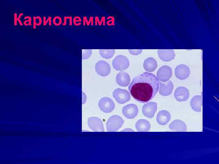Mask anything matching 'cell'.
Instances as JSON below:
<instances>
[{
    "label": "cell",
    "instance_id": "obj_26",
    "mask_svg": "<svg viewBox=\"0 0 219 164\" xmlns=\"http://www.w3.org/2000/svg\"><path fill=\"white\" fill-rule=\"evenodd\" d=\"M46 17L45 16L43 17V25L44 26L46 25L47 23L49 22V25L51 26V16L48 17L46 20Z\"/></svg>",
    "mask_w": 219,
    "mask_h": 164
},
{
    "label": "cell",
    "instance_id": "obj_24",
    "mask_svg": "<svg viewBox=\"0 0 219 164\" xmlns=\"http://www.w3.org/2000/svg\"><path fill=\"white\" fill-rule=\"evenodd\" d=\"M52 22L54 25L59 26L61 24L62 19L59 16H55L53 18Z\"/></svg>",
    "mask_w": 219,
    "mask_h": 164
},
{
    "label": "cell",
    "instance_id": "obj_7",
    "mask_svg": "<svg viewBox=\"0 0 219 164\" xmlns=\"http://www.w3.org/2000/svg\"><path fill=\"white\" fill-rule=\"evenodd\" d=\"M110 67L106 61L100 60L98 61L95 65L96 73L99 75L105 77L108 75L110 71Z\"/></svg>",
    "mask_w": 219,
    "mask_h": 164
},
{
    "label": "cell",
    "instance_id": "obj_30",
    "mask_svg": "<svg viewBox=\"0 0 219 164\" xmlns=\"http://www.w3.org/2000/svg\"><path fill=\"white\" fill-rule=\"evenodd\" d=\"M122 131H124V132H129V131H130V132H131V131H133V130L132 129H130V128H125V129H124Z\"/></svg>",
    "mask_w": 219,
    "mask_h": 164
},
{
    "label": "cell",
    "instance_id": "obj_12",
    "mask_svg": "<svg viewBox=\"0 0 219 164\" xmlns=\"http://www.w3.org/2000/svg\"><path fill=\"white\" fill-rule=\"evenodd\" d=\"M175 98L178 101H184L187 100L189 96L188 89L184 87L177 88L174 92Z\"/></svg>",
    "mask_w": 219,
    "mask_h": 164
},
{
    "label": "cell",
    "instance_id": "obj_4",
    "mask_svg": "<svg viewBox=\"0 0 219 164\" xmlns=\"http://www.w3.org/2000/svg\"><path fill=\"white\" fill-rule=\"evenodd\" d=\"M113 95L116 101L120 104H124L130 99V93L127 90L119 88L114 91Z\"/></svg>",
    "mask_w": 219,
    "mask_h": 164
},
{
    "label": "cell",
    "instance_id": "obj_29",
    "mask_svg": "<svg viewBox=\"0 0 219 164\" xmlns=\"http://www.w3.org/2000/svg\"><path fill=\"white\" fill-rule=\"evenodd\" d=\"M17 14L16 13H14V25L16 26L17 24Z\"/></svg>",
    "mask_w": 219,
    "mask_h": 164
},
{
    "label": "cell",
    "instance_id": "obj_28",
    "mask_svg": "<svg viewBox=\"0 0 219 164\" xmlns=\"http://www.w3.org/2000/svg\"><path fill=\"white\" fill-rule=\"evenodd\" d=\"M23 15V13H20L19 15V16L17 18V20L18 21V22L20 25L23 26V24L22 23V22L20 18L21 17V16Z\"/></svg>",
    "mask_w": 219,
    "mask_h": 164
},
{
    "label": "cell",
    "instance_id": "obj_11",
    "mask_svg": "<svg viewBox=\"0 0 219 164\" xmlns=\"http://www.w3.org/2000/svg\"><path fill=\"white\" fill-rule=\"evenodd\" d=\"M157 109V103L154 102H150L143 106L142 111L144 116L151 118L154 116Z\"/></svg>",
    "mask_w": 219,
    "mask_h": 164
},
{
    "label": "cell",
    "instance_id": "obj_10",
    "mask_svg": "<svg viewBox=\"0 0 219 164\" xmlns=\"http://www.w3.org/2000/svg\"><path fill=\"white\" fill-rule=\"evenodd\" d=\"M89 127L96 132H103L104 131L103 124L101 120L96 117H91L88 119Z\"/></svg>",
    "mask_w": 219,
    "mask_h": 164
},
{
    "label": "cell",
    "instance_id": "obj_18",
    "mask_svg": "<svg viewBox=\"0 0 219 164\" xmlns=\"http://www.w3.org/2000/svg\"><path fill=\"white\" fill-rule=\"evenodd\" d=\"M157 63L156 60L153 58L149 57L145 59L143 63V67L147 71L152 72L156 68Z\"/></svg>",
    "mask_w": 219,
    "mask_h": 164
},
{
    "label": "cell",
    "instance_id": "obj_6",
    "mask_svg": "<svg viewBox=\"0 0 219 164\" xmlns=\"http://www.w3.org/2000/svg\"><path fill=\"white\" fill-rule=\"evenodd\" d=\"M172 71L171 68L169 66L164 65L161 67L157 73V78L158 80L163 82L168 81L171 77Z\"/></svg>",
    "mask_w": 219,
    "mask_h": 164
},
{
    "label": "cell",
    "instance_id": "obj_3",
    "mask_svg": "<svg viewBox=\"0 0 219 164\" xmlns=\"http://www.w3.org/2000/svg\"><path fill=\"white\" fill-rule=\"evenodd\" d=\"M129 64L128 59L126 56L122 55L116 56L112 62L113 67L118 71H123L129 67Z\"/></svg>",
    "mask_w": 219,
    "mask_h": 164
},
{
    "label": "cell",
    "instance_id": "obj_2",
    "mask_svg": "<svg viewBox=\"0 0 219 164\" xmlns=\"http://www.w3.org/2000/svg\"><path fill=\"white\" fill-rule=\"evenodd\" d=\"M124 122V120L120 116L117 115L112 116L107 121V130L108 132H116L121 127Z\"/></svg>",
    "mask_w": 219,
    "mask_h": 164
},
{
    "label": "cell",
    "instance_id": "obj_19",
    "mask_svg": "<svg viewBox=\"0 0 219 164\" xmlns=\"http://www.w3.org/2000/svg\"><path fill=\"white\" fill-rule=\"evenodd\" d=\"M135 127L138 132H148L151 128V125L147 120L140 119L136 123Z\"/></svg>",
    "mask_w": 219,
    "mask_h": 164
},
{
    "label": "cell",
    "instance_id": "obj_21",
    "mask_svg": "<svg viewBox=\"0 0 219 164\" xmlns=\"http://www.w3.org/2000/svg\"><path fill=\"white\" fill-rule=\"evenodd\" d=\"M114 49H100L99 53L100 56L105 59H109L111 58L115 54Z\"/></svg>",
    "mask_w": 219,
    "mask_h": 164
},
{
    "label": "cell",
    "instance_id": "obj_20",
    "mask_svg": "<svg viewBox=\"0 0 219 164\" xmlns=\"http://www.w3.org/2000/svg\"><path fill=\"white\" fill-rule=\"evenodd\" d=\"M202 104V98L200 95L194 96L192 98L190 103L192 109L196 112L201 111Z\"/></svg>",
    "mask_w": 219,
    "mask_h": 164
},
{
    "label": "cell",
    "instance_id": "obj_27",
    "mask_svg": "<svg viewBox=\"0 0 219 164\" xmlns=\"http://www.w3.org/2000/svg\"><path fill=\"white\" fill-rule=\"evenodd\" d=\"M28 19V20H26L24 21L23 22V24L25 25L26 26V22H28V25H31V21H32V19L31 18L30 16H26L24 17V19Z\"/></svg>",
    "mask_w": 219,
    "mask_h": 164
},
{
    "label": "cell",
    "instance_id": "obj_25",
    "mask_svg": "<svg viewBox=\"0 0 219 164\" xmlns=\"http://www.w3.org/2000/svg\"><path fill=\"white\" fill-rule=\"evenodd\" d=\"M130 53L134 55H137L140 54L142 51V50L141 49H137V50H133V49H130L128 50Z\"/></svg>",
    "mask_w": 219,
    "mask_h": 164
},
{
    "label": "cell",
    "instance_id": "obj_14",
    "mask_svg": "<svg viewBox=\"0 0 219 164\" xmlns=\"http://www.w3.org/2000/svg\"><path fill=\"white\" fill-rule=\"evenodd\" d=\"M159 93L162 96H165L169 95L172 92L173 85L171 81L162 83L159 82Z\"/></svg>",
    "mask_w": 219,
    "mask_h": 164
},
{
    "label": "cell",
    "instance_id": "obj_13",
    "mask_svg": "<svg viewBox=\"0 0 219 164\" xmlns=\"http://www.w3.org/2000/svg\"><path fill=\"white\" fill-rule=\"evenodd\" d=\"M158 56L162 60L167 62L173 59L175 54L173 50L160 49L158 51Z\"/></svg>",
    "mask_w": 219,
    "mask_h": 164
},
{
    "label": "cell",
    "instance_id": "obj_23",
    "mask_svg": "<svg viewBox=\"0 0 219 164\" xmlns=\"http://www.w3.org/2000/svg\"><path fill=\"white\" fill-rule=\"evenodd\" d=\"M92 50L91 49H83L82 50V59H86L91 55Z\"/></svg>",
    "mask_w": 219,
    "mask_h": 164
},
{
    "label": "cell",
    "instance_id": "obj_1",
    "mask_svg": "<svg viewBox=\"0 0 219 164\" xmlns=\"http://www.w3.org/2000/svg\"><path fill=\"white\" fill-rule=\"evenodd\" d=\"M159 80L155 75L144 72L133 78L128 89L134 99L145 103L153 98L159 89Z\"/></svg>",
    "mask_w": 219,
    "mask_h": 164
},
{
    "label": "cell",
    "instance_id": "obj_22",
    "mask_svg": "<svg viewBox=\"0 0 219 164\" xmlns=\"http://www.w3.org/2000/svg\"><path fill=\"white\" fill-rule=\"evenodd\" d=\"M42 19L40 16H37L33 17V29L36 28V25L40 26L42 23Z\"/></svg>",
    "mask_w": 219,
    "mask_h": 164
},
{
    "label": "cell",
    "instance_id": "obj_8",
    "mask_svg": "<svg viewBox=\"0 0 219 164\" xmlns=\"http://www.w3.org/2000/svg\"><path fill=\"white\" fill-rule=\"evenodd\" d=\"M138 108L134 104H129L123 107L122 112L123 115L128 119H133L138 113Z\"/></svg>",
    "mask_w": 219,
    "mask_h": 164
},
{
    "label": "cell",
    "instance_id": "obj_16",
    "mask_svg": "<svg viewBox=\"0 0 219 164\" xmlns=\"http://www.w3.org/2000/svg\"><path fill=\"white\" fill-rule=\"evenodd\" d=\"M169 128L171 130L179 132H185L186 130V126L182 121L176 119L172 121L169 125Z\"/></svg>",
    "mask_w": 219,
    "mask_h": 164
},
{
    "label": "cell",
    "instance_id": "obj_17",
    "mask_svg": "<svg viewBox=\"0 0 219 164\" xmlns=\"http://www.w3.org/2000/svg\"><path fill=\"white\" fill-rule=\"evenodd\" d=\"M171 119V115L170 113L167 111L161 110L158 113L156 120L158 123L160 125H166Z\"/></svg>",
    "mask_w": 219,
    "mask_h": 164
},
{
    "label": "cell",
    "instance_id": "obj_15",
    "mask_svg": "<svg viewBox=\"0 0 219 164\" xmlns=\"http://www.w3.org/2000/svg\"><path fill=\"white\" fill-rule=\"evenodd\" d=\"M130 78L129 74L125 72H120L118 73L116 77V83L121 86H127L130 82Z\"/></svg>",
    "mask_w": 219,
    "mask_h": 164
},
{
    "label": "cell",
    "instance_id": "obj_9",
    "mask_svg": "<svg viewBox=\"0 0 219 164\" xmlns=\"http://www.w3.org/2000/svg\"><path fill=\"white\" fill-rule=\"evenodd\" d=\"M176 77L180 80H184L188 78L190 74V69L187 65L180 64L176 67L175 70Z\"/></svg>",
    "mask_w": 219,
    "mask_h": 164
},
{
    "label": "cell",
    "instance_id": "obj_5",
    "mask_svg": "<svg viewBox=\"0 0 219 164\" xmlns=\"http://www.w3.org/2000/svg\"><path fill=\"white\" fill-rule=\"evenodd\" d=\"M98 106L100 109L105 113H109L114 109L115 104L113 101L107 97L101 98L98 102Z\"/></svg>",
    "mask_w": 219,
    "mask_h": 164
}]
</instances>
